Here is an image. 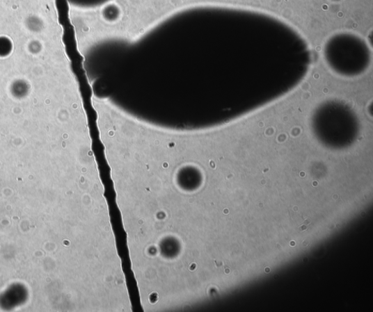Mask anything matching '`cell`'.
I'll list each match as a JSON object with an SVG mask.
<instances>
[{
  "mask_svg": "<svg viewBox=\"0 0 373 312\" xmlns=\"http://www.w3.org/2000/svg\"><path fill=\"white\" fill-rule=\"evenodd\" d=\"M310 131L319 142L328 145H349L359 138L361 124L354 109L344 101L326 100L310 117Z\"/></svg>",
  "mask_w": 373,
  "mask_h": 312,
  "instance_id": "1",
  "label": "cell"
},
{
  "mask_svg": "<svg viewBox=\"0 0 373 312\" xmlns=\"http://www.w3.org/2000/svg\"><path fill=\"white\" fill-rule=\"evenodd\" d=\"M350 43L330 42L325 48V58L331 69L338 74L353 77L362 74L370 63V54L366 44L357 38Z\"/></svg>",
  "mask_w": 373,
  "mask_h": 312,
  "instance_id": "2",
  "label": "cell"
},
{
  "mask_svg": "<svg viewBox=\"0 0 373 312\" xmlns=\"http://www.w3.org/2000/svg\"><path fill=\"white\" fill-rule=\"evenodd\" d=\"M13 96L17 98H23L27 95L28 86L24 83H18L13 87Z\"/></svg>",
  "mask_w": 373,
  "mask_h": 312,
  "instance_id": "3",
  "label": "cell"
}]
</instances>
